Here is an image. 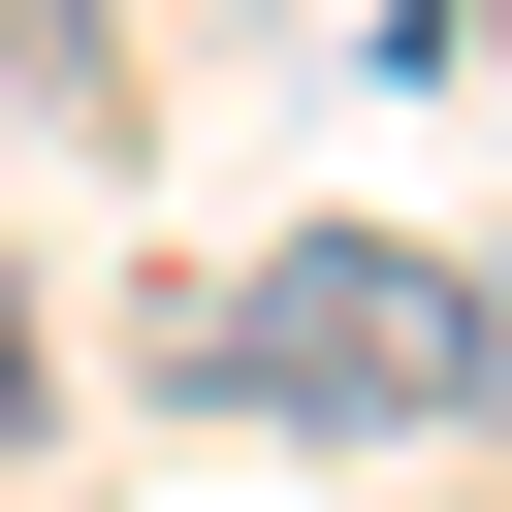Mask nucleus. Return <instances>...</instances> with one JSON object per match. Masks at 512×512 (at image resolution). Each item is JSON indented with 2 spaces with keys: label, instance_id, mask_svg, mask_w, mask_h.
Masks as SVG:
<instances>
[{
  "label": "nucleus",
  "instance_id": "nucleus-2",
  "mask_svg": "<svg viewBox=\"0 0 512 512\" xmlns=\"http://www.w3.org/2000/svg\"><path fill=\"white\" fill-rule=\"evenodd\" d=\"M480 64H512V0H480Z\"/></svg>",
  "mask_w": 512,
  "mask_h": 512
},
{
  "label": "nucleus",
  "instance_id": "nucleus-1",
  "mask_svg": "<svg viewBox=\"0 0 512 512\" xmlns=\"http://www.w3.org/2000/svg\"><path fill=\"white\" fill-rule=\"evenodd\" d=\"M192 384H224V416H320V448H416V416H512V320H480V256H416V224H288V256L192 288Z\"/></svg>",
  "mask_w": 512,
  "mask_h": 512
}]
</instances>
